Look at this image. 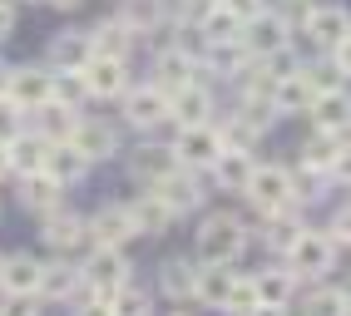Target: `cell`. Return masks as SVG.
Masks as SVG:
<instances>
[{"mask_svg":"<svg viewBox=\"0 0 351 316\" xmlns=\"http://www.w3.org/2000/svg\"><path fill=\"white\" fill-rule=\"evenodd\" d=\"M89 40H95V55H119V60H129V50H134V30L124 25L119 15L104 20V25H95V30H89Z\"/></svg>","mask_w":351,"mask_h":316,"instance_id":"cell-32","label":"cell"},{"mask_svg":"<svg viewBox=\"0 0 351 316\" xmlns=\"http://www.w3.org/2000/svg\"><path fill=\"white\" fill-rule=\"evenodd\" d=\"M50 79L55 70H40V64H20V70H10V84H5V99L15 109H40L45 99H50Z\"/></svg>","mask_w":351,"mask_h":316,"instance_id":"cell-9","label":"cell"},{"mask_svg":"<svg viewBox=\"0 0 351 316\" xmlns=\"http://www.w3.org/2000/svg\"><path fill=\"white\" fill-rule=\"evenodd\" d=\"M332 64H337L341 75H351V35H346L341 44H332Z\"/></svg>","mask_w":351,"mask_h":316,"instance_id":"cell-46","label":"cell"},{"mask_svg":"<svg viewBox=\"0 0 351 316\" xmlns=\"http://www.w3.org/2000/svg\"><path fill=\"white\" fill-rule=\"evenodd\" d=\"M332 262H337V242L326 237V233H302L297 247L287 252V272L292 277H322V272H332Z\"/></svg>","mask_w":351,"mask_h":316,"instance_id":"cell-3","label":"cell"},{"mask_svg":"<svg viewBox=\"0 0 351 316\" xmlns=\"http://www.w3.org/2000/svg\"><path fill=\"white\" fill-rule=\"evenodd\" d=\"M84 84H89V99H119L129 89V60H119V55H89Z\"/></svg>","mask_w":351,"mask_h":316,"instance_id":"cell-6","label":"cell"},{"mask_svg":"<svg viewBox=\"0 0 351 316\" xmlns=\"http://www.w3.org/2000/svg\"><path fill=\"white\" fill-rule=\"evenodd\" d=\"M163 15H169V5L163 0H119V20L134 30V35H149L163 25Z\"/></svg>","mask_w":351,"mask_h":316,"instance_id":"cell-31","label":"cell"},{"mask_svg":"<svg viewBox=\"0 0 351 316\" xmlns=\"http://www.w3.org/2000/svg\"><path fill=\"white\" fill-rule=\"evenodd\" d=\"M332 173L341 178V183H351V148H341V153H337V163H332Z\"/></svg>","mask_w":351,"mask_h":316,"instance_id":"cell-48","label":"cell"},{"mask_svg":"<svg viewBox=\"0 0 351 316\" xmlns=\"http://www.w3.org/2000/svg\"><path fill=\"white\" fill-rule=\"evenodd\" d=\"M75 316H114V311H109V297H89Z\"/></svg>","mask_w":351,"mask_h":316,"instance_id":"cell-47","label":"cell"},{"mask_svg":"<svg viewBox=\"0 0 351 316\" xmlns=\"http://www.w3.org/2000/svg\"><path fill=\"white\" fill-rule=\"evenodd\" d=\"M40 267L35 257L15 252V257H0V291H20V297H35L40 291Z\"/></svg>","mask_w":351,"mask_h":316,"instance_id":"cell-23","label":"cell"},{"mask_svg":"<svg viewBox=\"0 0 351 316\" xmlns=\"http://www.w3.org/2000/svg\"><path fill=\"white\" fill-rule=\"evenodd\" d=\"M69 144H75L89 163H99V158L119 153V133H114V124H104V119H80L75 133H69Z\"/></svg>","mask_w":351,"mask_h":316,"instance_id":"cell-10","label":"cell"},{"mask_svg":"<svg viewBox=\"0 0 351 316\" xmlns=\"http://www.w3.org/2000/svg\"><path fill=\"white\" fill-rule=\"evenodd\" d=\"M80 287H84L80 267H69V262H50V267H40V291H35V297H50V302H69V297H75Z\"/></svg>","mask_w":351,"mask_h":316,"instance_id":"cell-28","label":"cell"},{"mask_svg":"<svg viewBox=\"0 0 351 316\" xmlns=\"http://www.w3.org/2000/svg\"><path fill=\"white\" fill-rule=\"evenodd\" d=\"M208 114H213V94H208L198 79L169 94V119H178L183 129H189V124H208Z\"/></svg>","mask_w":351,"mask_h":316,"instance_id":"cell-15","label":"cell"},{"mask_svg":"<svg viewBox=\"0 0 351 316\" xmlns=\"http://www.w3.org/2000/svg\"><path fill=\"white\" fill-rule=\"evenodd\" d=\"M30 114H35V133L45 144H64L69 133H75V124H80V114L69 104H60V99H45L40 109H30Z\"/></svg>","mask_w":351,"mask_h":316,"instance_id":"cell-20","label":"cell"},{"mask_svg":"<svg viewBox=\"0 0 351 316\" xmlns=\"http://www.w3.org/2000/svg\"><path fill=\"white\" fill-rule=\"evenodd\" d=\"M213 178H218V188H228V193H243L247 188V178H252V168H257V158H252V148H223L213 163Z\"/></svg>","mask_w":351,"mask_h":316,"instance_id":"cell-19","label":"cell"},{"mask_svg":"<svg viewBox=\"0 0 351 316\" xmlns=\"http://www.w3.org/2000/svg\"><path fill=\"white\" fill-rule=\"evenodd\" d=\"M232 277H238V272H228V262H203V272H198V287H193V297L223 311L228 291H232Z\"/></svg>","mask_w":351,"mask_h":316,"instance_id":"cell-30","label":"cell"},{"mask_svg":"<svg viewBox=\"0 0 351 316\" xmlns=\"http://www.w3.org/2000/svg\"><path fill=\"white\" fill-rule=\"evenodd\" d=\"M55 10H75V5H84V0H50Z\"/></svg>","mask_w":351,"mask_h":316,"instance_id":"cell-51","label":"cell"},{"mask_svg":"<svg viewBox=\"0 0 351 316\" xmlns=\"http://www.w3.org/2000/svg\"><path fill=\"white\" fill-rule=\"evenodd\" d=\"M80 277H84V287H89V297H114V291L129 282V257H124V247H95L89 262L80 267Z\"/></svg>","mask_w":351,"mask_h":316,"instance_id":"cell-2","label":"cell"},{"mask_svg":"<svg viewBox=\"0 0 351 316\" xmlns=\"http://www.w3.org/2000/svg\"><path fill=\"white\" fill-rule=\"evenodd\" d=\"M15 30V10H10V0H0V40H5Z\"/></svg>","mask_w":351,"mask_h":316,"instance_id":"cell-49","label":"cell"},{"mask_svg":"<svg viewBox=\"0 0 351 316\" xmlns=\"http://www.w3.org/2000/svg\"><path fill=\"white\" fill-rule=\"evenodd\" d=\"M0 316H35V297H20V291H0Z\"/></svg>","mask_w":351,"mask_h":316,"instance_id":"cell-43","label":"cell"},{"mask_svg":"<svg viewBox=\"0 0 351 316\" xmlns=\"http://www.w3.org/2000/svg\"><path fill=\"white\" fill-rule=\"evenodd\" d=\"M129 218H134V233H138V237H154V233L169 228L178 213H173L158 193H144V198H134V202H129Z\"/></svg>","mask_w":351,"mask_h":316,"instance_id":"cell-25","label":"cell"},{"mask_svg":"<svg viewBox=\"0 0 351 316\" xmlns=\"http://www.w3.org/2000/svg\"><path fill=\"white\" fill-rule=\"evenodd\" d=\"M45 148H50V144H45V139H40L35 129H20L15 139L5 144L10 173H15V178H25V173H40V168H45Z\"/></svg>","mask_w":351,"mask_h":316,"instance_id":"cell-21","label":"cell"},{"mask_svg":"<svg viewBox=\"0 0 351 316\" xmlns=\"http://www.w3.org/2000/svg\"><path fill=\"white\" fill-rule=\"evenodd\" d=\"M302 233H307V228H302V222H297V213L292 208H277V213H267V247H272V252H292V247H297V237Z\"/></svg>","mask_w":351,"mask_h":316,"instance_id":"cell-33","label":"cell"},{"mask_svg":"<svg viewBox=\"0 0 351 316\" xmlns=\"http://www.w3.org/2000/svg\"><path fill=\"white\" fill-rule=\"evenodd\" d=\"M119 99H124V119L134 129H154V124L169 119V94H163L158 84H138V89L129 84Z\"/></svg>","mask_w":351,"mask_h":316,"instance_id":"cell-8","label":"cell"},{"mask_svg":"<svg viewBox=\"0 0 351 316\" xmlns=\"http://www.w3.org/2000/svg\"><path fill=\"white\" fill-rule=\"evenodd\" d=\"M341 297H346V316H351V287H341Z\"/></svg>","mask_w":351,"mask_h":316,"instance_id":"cell-53","label":"cell"},{"mask_svg":"<svg viewBox=\"0 0 351 316\" xmlns=\"http://www.w3.org/2000/svg\"><path fill=\"white\" fill-rule=\"evenodd\" d=\"M302 75H307V84L317 89V94H326V89H341V70H337V64H326V70H302Z\"/></svg>","mask_w":351,"mask_h":316,"instance_id":"cell-42","label":"cell"},{"mask_svg":"<svg viewBox=\"0 0 351 316\" xmlns=\"http://www.w3.org/2000/svg\"><path fill=\"white\" fill-rule=\"evenodd\" d=\"M223 5H228L232 15H238V20H252L257 10H267V0H223Z\"/></svg>","mask_w":351,"mask_h":316,"instance_id":"cell-45","label":"cell"},{"mask_svg":"<svg viewBox=\"0 0 351 316\" xmlns=\"http://www.w3.org/2000/svg\"><path fill=\"white\" fill-rule=\"evenodd\" d=\"M302 25H307V35L322 44V50H332V44H341L351 35V10H341V5H312Z\"/></svg>","mask_w":351,"mask_h":316,"instance_id":"cell-13","label":"cell"},{"mask_svg":"<svg viewBox=\"0 0 351 316\" xmlns=\"http://www.w3.org/2000/svg\"><path fill=\"white\" fill-rule=\"evenodd\" d=\"M178 316H183V311H178Z\"/></svg>","mask_w":351,"mask_h":316,"instance_id":"cell-54","label":"cell"},{"mask_svg":"<svg viewBox=\"0 0 351 316\" xmlns=\"http://www.w3.org/2000/svg\"><path fill=\"white\" fill-rule=\"evenodd\" d=\"M247 202L263 213H277V208H292V173L287 168H252L247 178Z\"/></svg>","mask_w":351,"mask_h":316,"instance_id":"cell-5","label":"cell"},{"mask_svg":"<svg viewBox=\"0 0 351 316\" xmlns=\"http://www.w3.org/2000/svg\"><path fill=\"white\" fill-rule=\"evenodd\" d=\"M208 10H213V0H183V5H178V20H183V25H203V15Z\"/></svg>","mask_w":351,"mask_h":316,"instance_id":"cell-44","label":"cell"},{"mask_svg":"<svg viewBox=\"0 0 351 316\" xmlns=\"http://www.w3.org/2000/svg\"><path fill=\"white\" fill-rule=\"evenodd\" d=\"M84 233H89V242H95V247H124L129 237H138L129 208H99L95 218L84 222Z\"/></svg>","mask_w":351,"mask_h":316,"instance_id":"cell-11","label":"cell"},{"mask_svg":"<svg viewBox=\"0 0 351 316\" xmlns=\"http://www.w3.org/2000/svg\"><path fill=\"white\" fill-rule=\"evenodd\" d=\"M158 287L169 291V297H193V287H198V267L193 262H183V257H173V262H163V272H158Z\"/></svg>","mask_w":351,"mask_h":316,"instance_id":"cell-35","label":"cell"},{"mask_svg":"<svg viewBox=\"0 0 351 316\" xmlns=\"http://www.w3.org/2000/svg\"><path fill=\"white\" fill-rule=\"evenodd\" d=\"M40 237H45V247H55V252H75V247H84V237H89V233H84V218L55 208V213H45Z\"/></svg>","mask_w":351,"mask_h":316,"instance_id":"cell-14","label":"cell"},{"mask_svg":"<svg viewBox=\"0 0 351 316\" xmlns=\"http://www.w3.org/2000/svg\"><path fill=\"white\" fill-rule=\"evenodd\" d=\"M89 55H95L89 30H60V35L50 40V70H84Z\"/></svg>","mask_w":351,"mask_h":316,"instance_id":"cell-18","label":"cell"},{"mask_svg":"<svg viewBox=\"0 0 351 316\" xmlns=\"http://www.w3.org/2000/svg\"><path fill=\"white\" fill-rule=\"evenodd\" d=\"M20 202H25V208L30 213H55L60 208V202H64V183H60V178H50V173H25V178H20Z\"/></svg>","mask_w":351,"mask_h":316,"instance_id":"cell-16","label":"cell"},{"mask_svg":"<svg viewBox=\"0 0 351 316\" xmlns=\"http://www.w3.org/2000/svg\"><path fill=\"white\" fill-rule=\"evenodd\" d=\"M178 168V158H173V148H158V144H144V148H134L129 153V173L138 178V183H158V178H169Z\"/></svg>","mask_w":351,"mask_h":316,"instance_id":"cell-22","label":"cell"},{"mask_svg":"<svg viewBox=\"0 0 351 316\" xmlns=\"http://www.w3.org/2000/svg\"><path fill=\"white\" fill-rule=\"evenodd\" d=\"M10 173V158H5V144H0V178Z\"/></svg>","mask_w":351,"mask_h":316,"instance_id":"cell-52","label":"cell"},{"mask_svg":"<svg viewBox=\"0 0 351 316\" xmlns=\"http://www.w3.org/2000/svg\"><path fill=\"white\" fill-rule=\"evenodd\" d=\"M252 282H257V302L263 306H287V297H292V272H252Z\"/></svg>","mask_w":351,"mask_h":316,"instance_id":"cell-37","label":"cell"},{"mask_svg":"<svg viewBox=\"0 0 351 316\" xmlns=\"http://www.w3.org/2000/svg\"><path fill=\"white\" fill-rule=\"evenodd\" d=\"M198 35H203L208 44H223V40H238V35H243V20H238V15H232V10L223 5V0H213V10H208V15H203V25H198Z\"/></svg>","mask_w":351,"mask_h":316,"instance_id":"cell-34","label":"cell"},{"mask_svg":"<svg viewBox=\"0 0 351 316\" xmlns=\"http://www.w3.org/2000/svg\"><path fill=\"white\" fill-rule=\"evenodd\" d=\"M218 153H223V139H218L213 124H189L178 133V144H173V158L183 168H208Z\"/></svg>","mask_w":351,"mask_h":316,"instance_id":"cell-7","label":"cell"},{"mask_svg":"<svg viewBox=\"0 0 351 316\" xmlns=\"http://www.w3.org/2000/svg\"><path fill=\"white\" fill-rule=\"evenodd\" d=\"M45 173H50V178H60V183L69 188V183H80V178L89 173V158L75 148V144H50V148H45Z\"/></svg>","mask_w":351,"mask_h":316,"instance_id":"cell-26","label":"cell"},{"mask_svg":"<svg viewBox=\"0 0 351 316\" xmlns=\"http://www.w3.org/2000/svg\"><path fill=\"white\" fill-rule=\"evenodd\" d=\"M20 129H25V109H15L5 94H0V144H10Z\"/></svg>","mask_w":351,"mask_h":316,"instance_id":"cell-41","label":"cell"},{"mask_svg":"<svg viewBox=\"0 0 351 316\" xmlns=\"http://www.w3.org/2000/svg\"><path fill=\"white\" fill-rule=\"evenodd\" d=\"M341 144H351V129H341V133H317V139H307L302 144V163L307 168H317V173H332V163H337V153H341Z\"/></svg>","mask_w":351,"mask_h":316,"instance_id":"cell-29","label":"cell"},{"mask_svg":"<svg viewBox=\"0 0 351 316\" xmlns=\"http://www.w3.org/2000/svg\"><path fill=\"white\" fill-rule=\"evenodd\" d=\"M247 316H287V311H282V306H252Z\"/></svg>","mask_w":351,"mask_h":316,"instance_id":"cell-50","label":"cell"},{"mask_svg":"<svg viewBox=\"0 0 351 316\" xmlns=\"http://www.w3.org/2000/svg\"><path fill=\"white\" fill-rule=\"evenodd\" d=\"M109 311H114V316H149V311H154V297L124 282V287L109 297Z\"/></svg>","mask_w":351,"mask_h":316,"instance_id":"cell-39","label":"cell"},{"mask_svg":"<svg viewBox=\"0 0 351 316\" xmlns=\"http://www.w3.org/2000/svg\"><path fill=\"white\" fill-rule=\"evenodd\" d=\"M307 114L317 119V129L341 133V129H351V94H346V89H326V94H317V99H312Z\"/></svg>","mask_w":351,"mask_h":316,"instance_id":"cell-24","label":"cell"},{"mask_svg":"<svg viewBox=\"0 0 351 316\" xmlns=\"http://www.w3.org/2000/svg\"><path fill=\"white\" fill-rule=\"evenodd\" d=\"M193 75H198V60H193L189 50H178V44L158 50V60H154V84L163 89V94H173V89L193 84Z\"/></svg>","mask_w":351,"mask_h":316,"instance_id":"cell-12","label":"cell"},{"mask_svg":"<svg viewBox=\"0 0 351 316\" xmlns=\"http://www.w3.org/2000/svg\"><path fill=\"white\" fill-rule=\"evenodd\" d=\"M154 193H158L163 202H169L173 213H189V208H198V202H203V188H198L193 168H183V163H178L169 178H158V183H154Z\"/></svg>","mask_w":351,"mask_h":316,"instance_id":"cell-17","label":"cell"},{"mask_svg":"<svg viewBox=\"0 0 351 316\" xmlns=\"http://www.w3.org/2000/svg\"><path fill=\"white\" fill-rule=\"evenodd\" d=\"M50 99H60V104H69V109H80V104L89 99L84 70H55V79H50Z\"/></svg>","mask_w":351,"mask_h":316,"instance_id":"cell-36","label":"cell"},{"mask_svg":"<svg viewBox=\"0 0 351 316\" xmlns=\"http://www.w3.org/2000/svg\"><path fill=\"white\" fill-rule=\"evenodd\" d=\"M243 242H247L243 222L232 218V213H213L198 228V257L203 262H232V257L243 252Z\"/></svg>","mask_w":351,"mask_h":316,"instance_id":"cell-1","label":"cell"},{"mask_svg":"<svg viewBox=\"0 0 351 316\" xmlns=\"http://www.w3.org/2000/svg\"><path fill=\"white\" fill-rule=\"evenodd\" d=\"M317 99V89L307 84V75H287V79H272V104H277V114H307Z\"/></svg>","mask_w":351,"mask_h":316,"instance_id":"cell-27","label":"cell"},{"mask_svg":"<svg viewBox=\"0 0 351 316\" xmlns=\"http://www.w3.org/2000/svg\"><path fill=\"white\" fill-rule=\"evenodd\" d=\"M302 316H346L341 287H317V291H307V302H302Z\"/></svg>","mask_w":351,"mask_h":316,"instance_id":"cell-38","label":"cell"},{"mask_svg":"<svg viewBox=\"0 0 351 316\" xmlns=\"http://www.w3.org/2000/svg\"><path fill=\"white\" fill-rule=\"evenodd\" d=\"M243 50H247V60H263V55H272V50H282L287 44V20L277 15V10H257L252 20H243Z\"/></svg>","mask_w":351,"mask_h":316,"instance_id":"cell-4","label":"cell"},{"mask_svg":"<svg viewBox=\"0 0 351 316\" xmlns=\"http://www.w3.org/2000/svg\"><path fill=\"white\" fill-rule=\"evenodd\" d=\"M252 306H263V302H257V282H252V277H232V291H228L223 311H228V316H247Z\"/></svg>","mask_w":351,"mask_h":316,"instance_id":"cell-40","label":"cell"}]
</instances>
